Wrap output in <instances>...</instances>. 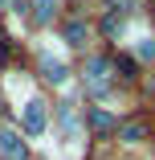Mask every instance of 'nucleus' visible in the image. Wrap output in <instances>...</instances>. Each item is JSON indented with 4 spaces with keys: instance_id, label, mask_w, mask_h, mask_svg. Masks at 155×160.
Masks as SVG:
<instances>
[{
    "instance_id": "nucleus-12",
    "label": "nucleus",
    "mask_w": 155,
    "mask_h": 160,
    "mask_svg": "<svg viewBox=\"0 0 155 160\" xmlns=\"http://www.w3.org/2000/svg\"><path fill=\"white\" fill-rule=\"evenodd\" d=\"M106 4H110V12H131L135 0H106Z\"/></svg>"
},
{
    "instance_id": "nucleus-6",
    "label": "nucleus",
    "mask_w": 155,
    "mask_h": 160,
    "mask_svg": "<svg viewBox=\"0 0 155 160\" xmlns=\"http://www.w3.org/2000/svg\"><path fill=\"white\" fill-rule=\"evenodd\" d=\"M90 123H94L98 132H106V127H114V115L102 111V107H90Z\"/></svg>"
},
{
    "instance_id": "nucleus-13",
    "label": "nucleus",
    "mask_w": 155,
    "mask_h": 160,
    "mask_svg": "<svg viewBox=\"0 0 155 160\" xmlns=\"http://www.w3.org/2000/svg\"><path fill=\"white\" fill-rule=\"evenodd\" d=\"M0 4H4V0H0Z\"/></svg>"
},
{
    "instance_id": "nucleus-8",
    "label": "nucleus",
    "mask_w": 155,
    "mask_h": 160,
    "mask_svg": "<svg viewBox=\"0 0 155 160\" xmlns=\"http://www.w3.org/2000/svg\"><path fill=\"white\" fill-rule=\"evenodd\" d=\"M143 136H147V127H143V123H127V127H122V144H139Z\"/></svg>"
},
{
    "instance_id": "nucleus-11",
    "label": "nucleus",
    "mask_w": 155,
    "mask_h": 160,
    "mask_svg": "<svg viewBox=\"0 0 155 160\" xmlns=\"http://www.w3.org/2000/svg\"><path fill=\"white\" fill-rule=\"evenodd\" d=\"M114 70H118L122 78H135V62H131V58H122V62H114Z\"/></svg>"
},
{
    "instance_id": "nucleus-2",
    "label": "nucleus",
    "mask_w": 155,
    "mask_h": 160,
    "mask_svg": "<svg viewBox=\"0 0 155 160\" xmlns=\"http://www.w3.org/2000/svg\"><path fill=\"white\" fill-rule=\"evenodd\" d=\"M86 86L94 90V94H106V90H110V62L90 58V62H86Z\"/></svg>"
},
{
    "instance_id": "nucleus-5",
    "label": "nucleus",
    "mask_w": 155,
    "mask_h": 160,
    "mask_svg": "<svg viewBox=\"0 0 155 160\" xmlns=\"http://www.w3.org/2000/svg\"><path fill=\"white\" fill-rule=\"evenodd\" d=\"M86 37H90L86 21H70V25H66V41H70V45H86Z\"/></svg>"
},
{
    "instance_id": "nucleus-9",
    "label": "nucleus",
    "mask_w": 155,
    "mask_h": 160,
    "mask_svg": "<svg viewBox=\"0 0 155 160\" xmlns=\"http://www.w3.org/2000/svg\"><path fill=\"white\" fill-rule=\"evenodd\" d=\"M33 8H37V21H53V12H57V0H33Z\"/></svg>"
},
{
    "instance_id": "nucleus-7",
    "label": "nucleus",
    "mask_w": 155,
    "mask_h": 160,
    "mask_svg": "<svg viewBox=\"0 0 155 160\" xmlns=\"http://www.w3.org/2000/svg\"><path fill=\"white\" fill-rule=\"evenodd\" d=\"M102 33H106V37H122V17H118V12H106Z\"/></svg>"
},
{
    "instance_id": "nucleus-4",
    "label": "nucleus",
    "mask_w": 155,
    "mask_h": 160,
    "mask_svg": "<svg viewBox=\"0 0 155 160\" xmlns=\"http://www.w3.org/2000/svg\"><path fill=\"white\" fill-rule=\"evenodd\" d=\"M41 74L49 78V82H66L70 78V70H66V62H61V58H53V53H41Z\"/></svg>"
},
{
    "instance_id": "nucleus-10",
    "label": "nucleus",
    "mask_w": 155,
    "mask_h": 160,
    "mask_svg": "<svg viewBox=\"0 0 155 160\" xmlns=\"http://www.w3.org/2000/svg\"><path fill=\"white\" fill-rule=\"evenodd\" d=\"M139 58H155V37H151V33L139 37Z\"/></svg>"
},
{
    "instance_id": "nucleus-3",
    "label": "nucleus",
    "mask_w": 155,
    "mask_h": 160,
    "mask_svg": "<svg viewBox=\"0 0 155 160\" xmlns=\"http://www.w3.org/2000/svg\"><path fill=\"white\" fill-rule=\"evenodd\" d=\"M0 152H4V160H25V140H21V132L0 127Z\"/></svg>"
},
{
    "instance_id": "nucleus-1",
    "label": "nucleus",
    "mask_w": 155,
    "mask_h": 160,
    "mask_svg": "<svg viewBox=\"0 0 155 160\" xmlns=\"http://www.w3.org/2000/svg\"><path fill=\"white\" fill-rule=\"evenodd\" d=\"M21 127H25V136H45V127H49V111L41 99H29L21 107Z\"/></svg>"
}]
</instances>
